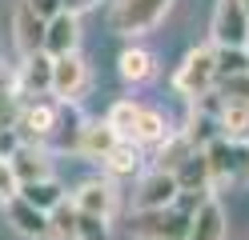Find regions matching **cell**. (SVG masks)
<instances>
[{"mask_svg":"<svg viewBox=\"0 0 249 240\" xmlns=\"http://www.w3.org/2000/svg\"><path fill=\"white\" fill-rule=\"evenodd\" d=\"M76 44H81V24H76V12H56L49 16V28H44V52L49 56H69L76 52Z\"/></svg>","mask_w":249,"mask_h":240,"instance_id":"cell-11","label":"cell"},{"mask_svg":"<svg viewBox=\"0 0 249 240\" xmlns=\"http://www.w3.org/2000/svg\"><path fill=\"white\" fill-rule=\"evenodd\" d=\"M241 4H245V8H249V0H241Z\"/></svg>","mask_w":249,"mask_h":240,"instance_id":"cell-30","label":"cell"},{"mask_svg":"<svg viewBox=\"0 0 249 240\" xmlns=\"http://www.w3.org/2000/svg\"><path fill=\"white\" fill-rule=\"evenodd\" d=\"M189 208H133L129 216V232L137 240H189Z\"/></svg>","mask_w":249,"mask_h":240,"instance_id":"cell-2","label":"cell"},{"mask_svg":"<svg viewBox=\"0 0 249 240\" xmlns=\"http://www.w3.org/2000/svg\"><path fill=\"white\" fill-rule=\"evenodd\" d=\"M101 164L113 172V176H133L137 168H141V144H133V140H117L113 148L105 152Z\"/></svg>","mask_w":249,"mask_h":240,"instance_id":"cell-21","label":"cell"},{"mask_svg":"<svg viewBox=\"0 0 249 240\" xmlns=\"http://www.w3.org/2000/svg\"><path fill=\"white\" fill-rule=\"evenodd\" d=\"M108 216H97V212H81L76 208V240H108Z\"/></svg>","mask_w":249,"mask_h":240,"instance_id":"cell-25","label":"cell"},{"mask_svg":"<svg viewBox=\"0 0 249 240\" xmlns=\"http://www.w3.org/2000/svg\"><path fill=\"white\" fill-rule=\"evenodd\" d=\"M201 152H205V164H209V176H213V188L249 180V140L213 136Z\"/></svg>","mask_w":249,"mask_h":240,"instance_id":"cell-3","label":"cell"},{"mask_svg":"<svg viewBox=\"0 0 249 240\" xmlns=\"http://www.w3.org/2000/svg\"><path fill=\"white\" fill-rule=\"evenodd\" d=\"M4 212H8V224L20 236H28V240H44L49 236V212H40L36 204H28L20 192L12 200H4Z\"/></svg>","mask_w":249,"mask_h":240,"instance_id":"cell-13","label":"cell"},{"mask_svg":"<svg viewBox=\"0 0 249 240\" xmlns=\"http://www.w3.org/2000/svg\"><path fill=\"white\" fill-rule=\"evenodd\" d=\"M72 204L81 208V212L113 216V208H117V188H113V180H85L81 188H76Z\"/></svg>","mask_w":249,"mask_h":240,"instance_id":"cell-17","label":"cell"},{"mask_svg":"<svg viewBox=\"0 0 249 240\" xmlns=\"http://www.w3.org/2000/svg\"><path fill=\"white\" fill-rule=\"evenodd\" d=\"M121 136L108 128V120L105 124H81L76 128V148L72 152H81V156H89V160H105V152L113 148Z\"/></svg>","mask_w":249,"mask_h":240,"instance_id":"cell-18","label":"cell"},{"mask_svg":"<svg viewBox=\"0 0 249 240\" xmlns=\"http://www.w3.org/2000/svg\"><path fill=\"white\" fill-rule=\"evenodd\" d=\"M49 240H76V204L60 200L49 208Z\"/></svg>","mask_w":249,"mask_h":240,"instance_id":"cell-24","label":"cell"},{"mask_svg":"<svg viewBox=\"0 0 249 240\" xmlns=\"http://www.w3.org/2000/svg\"><path fill=\"white\" fill-rule=\"evenodd\" d=\"M249 72V48H217V80Z\"/></svg>","mask_w":249,"mask_h":240,"instance_id":"cell-26","label":"cell"},{"mask_svg":"<svg viewBox=\"0 0 249 240\" xmlns=\"http://www.w3.org/2000/svg\"><path fill=\"white\" fill-rule=\"evenodd\" d=\"M20 196H24L28 204H36L40 212H49V208H56L60 200H65V188H60L53 176H44V180H28V184H20Z\"/></svg>","mask_w":249,"mask_h":240,"instance_id":"cell-23","label":"cell"},{"mask_svg":"<svg viewBox=\"0 0 249 240\" xmlns=\"http://www.w3.org/2000/svg\"><path fill=\"white\" fill-rule=\"evenodd\" d=\"M8 164H12V172H17V180H20V184L53 176V160H49V152H44L40 144H33V140H24L20 148L8 156Z\"/></svg>","mask_w":249,"mask_h":240,"instance_id":"cell-14","label":"cell"},{"mask_svg":"<svg viewBox=\"0 0 249 240\" xmlns=\"http://www.w3.org/2000/svg\"><path fill=\"white\" fill-rule=\"evenodd\" d=\"M117 68H121V76L129 80V84H145V80L157 72V60H153V52H145V48H124L117 56Z\"/></svg>","mask_w":249,"mask_h":240,"instance_id":"cell-20","label":"cell"},{"mask_svg":"<svg viewBox=\"0 0 249 240\" xmlns=\"http://www.w3.org/2000/svg\"><path fill=\"white\" fill-rule=\"evenodd\" d=\"M108 128L121 136V140H133V144H161L169 136V124L161 112H153L145 104H137V100H117L113 108H108Z\"/></svg>","mask_w":249,"mask_h":240,"instance_id":"cell-1","label":"cell"},{"mask_svg":"<svg viewBox=\"0 0 249 240\" xmlns=\"http://www.w3.org/2000/svg\"><path fill=\"white\" fill-rule=\"evenodd\" d=\"M17 112H20L17 76H12V68L0 60V128H17Z\"/></svg>","mask_w":249,"mask_h":240,"instance_id":"cell-22","label":"cell"},{"mask_svg":"<svg viewBox=\"0 0 249 240\" xmlns=\"http://www.w3.org/2000/svg\"><path fill=\"white\" fill-rule=\"evenodd\" d=\"M17 92H20V100L53 92V56H49V52H33V56H24L20 76H17Z\"/></svg>","mask_w":249,"mask_h":240,"instance_id":"cell-10","label":"cell"},{"mask_svg":"<svg viewBox=\"0 0 249 240\" xmlns=\"http://www.w3.org/2000/svg\"><path fill=\"white\" fill-rule=\"evenodd\" d=\"M169 8H173V0H113V8H108V28L121 32V36H141V32H153Z\"/></svg>","mask_w":249,"mask_h":240,"instance_id":"cell-4","label":"cell"},{"mask_svg":"<svg viewBox=\"0 0 249 240\" xmlns=\"http://www.w3.org/2000/svg\"><path fill=\"white\" fill-rule=\"evenodd\" d=\"M213 48H249V8L241 0H217V8H213Z\"/></svg>","mask_w":249,"mask_h":240,"instance_id":"cell-6","label":"cell"},{"mask_svg":"<svg viewBox=\"0 0 249 240\" xmlns=\"http://www.w3.org/2000/svg\"><path fill=\"white\" fill-rule=\"evenodd\" d=\"M17 192H20L17 172H12V164H8V160H0V204H4V200H12Z\"/></svg>","mask_w":249,"mask_h":240,"instance_id":"cell-28","label":"cell"},{"mask_svg":"<svg viewBox=\"0 0 249 240\" xmlns=\"http://www.w3.org/2000/svg\"><path fill=\"white\" fill-rule=\"evenodd\" d=\"M217 84V48H193V52H185L181 68L173 76V92L185 96V100H197V96L213 92Z\"/></svg>","mask_w":249,"mask_h":240,"instance_id":"cell-5","label":"cell"},{"mask_svg":"<svg viewBox=\"0 0 249 240\" xmlns=\"http://www.w3.org/2000/svg\"><path fill=\"white\" fill-rule=\"evenodd\" d=\"M213 88H217V96H221V100H249V72L221 76Z\"/></svg>","mask_w":249,"mask_h":240,"instance_id":"cell-27","label":"cell"},{"mask_svg":"<svg viewBox=\"0 0 249 240\" xmlns=\"http://www.w3.org/2000/svg\"><path fill=\"white\" fill-rule=\"evenodd\" d=\"M181 188H177V176L169 168H153L149 176H141V184L133 192V208H169L177 204Z\"/></svg>","mask_w":249,"mask_h":240,"instance_id":"cell-8","label":"cell"},{"mask_svg":"<svg viewBox=\"0 0 249 240\" xmlns=\"http://www.w3.org/2000/svg\"><path fill=\"white\" fill-rule=\"evenodd\" d=\"M28 8H33L36 16H44V20H49V16H56V12H65V0H24Z\"/></svg>","mask_w":249,"mask_h":240,"instance_id":"cell-29","label":"cell"},{"mask_svg":"<svg viewBox=\"0 0 249 240\" xmlns=\"http://www.w3.org/2000/svg\"><path fill=\"white\" fill-rule=\"evenodd\" d=\"M177 176V188H181V196H197V200H205L213 196V176H209V164H205V152H193L185 164L173 172Z\"/></svg>","mask_w":249,"mask_h":240,"instance_id":"cell-15","label":"cell"},{"mask_svg":"<svg viewBox=\"0 0 249 240\" xmlns=\"http://www.w3.org/2000/svg\"><path fill=\"white\" fill-rule=\"evenodd\" d=\"M217 128L229 140H249V100H221Z\"/></svg>","mask_w":249,"mask_h":240,"instance_id":"cell-19","label":"cell"},{"mask_svg":"<svg viewBox=\"0 0 249 240\" xmlns=\"http://www.w3.org/2000/svg\"><path fill=\"white\" fill-rule=\"evenodd\" d=\"M56 128H60V104L40 100V96L20 100V112H17V132H20V140L40 144L44 136H53Z\"/></svg>","mask_w":249,"mask_h":240,"instance_id":"cell-7","label":"cell"},{"mask_svg":"<svg viewBox=\"0 0 249 240\" xmlns=\"http://www.w3.org/2000/svg\"><path fill=\"white\" fill-rule=\"evenodd\" d=\"M89 84V68H85V60L69 52V56H53V96L60 104H72L76 96L85 92Z\"/></svg>","mask_w":249,"mask_h":240,"instance_id":"cell-9","label":"cell"},{"mask_svg":"<svg viewBox=\"0 0 249 240\" xmlns=\"http://www.w3.org/2000/svg\"><path fill=\"white\" fill-rule=\"evenodd\" d=\"M225 208L217 204L213 196H205L193 208V220H189V240H225Z\"/></svg>","mask_w":249,"mask_h":240,"instance_id":"cell-16","label":"cell"},{"mask_svg":"<svg viewBox=\"0 0 249 240\" xmlns=\"http://www.w3.org/2000/svg\"><path fill=\"white\" fill-rule=\"evenodd\" d=\"M44 28H49V20L36 16L28 4L17 8V16H12V40H17V52H20V56L44 52Z\"/></svg>","mask_w":249,"mask_h":240,"instance_id":"cell-12","label":"cell"}]
</instances>
